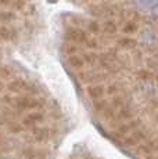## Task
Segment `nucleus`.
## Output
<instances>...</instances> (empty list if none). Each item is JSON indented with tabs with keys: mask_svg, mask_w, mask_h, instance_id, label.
I'll return each instance as SVG.
<instances>
[{
	"mask_svg": "<svg viewBox=\"0 0 158 159\" xmlns=\"http://www.w3.org/2000/svg\"><path fill=\"white\" fill-rule=\"evenodd\" d=\"M151 11H153V13L156 14V15H158V3H157L156 6H154V7H153V10H151Z\"/></svg>",
	"mask_w": 158,
	"mask_h": 159,
	"instance_id": "f257e3e1",
	"label": "nucleus"
}]
</instances>
